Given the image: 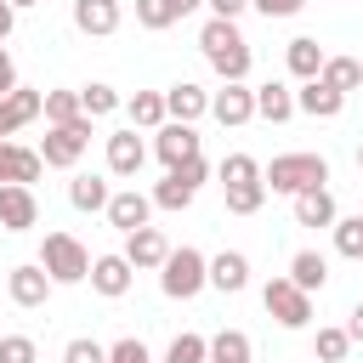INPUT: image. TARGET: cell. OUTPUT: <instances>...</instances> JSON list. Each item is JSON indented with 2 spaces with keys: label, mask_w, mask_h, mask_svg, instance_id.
I'll return each mask as SVG.
<instances>
[{
  "label": "cell",
  "mask_w": 363,
  "mask_h": 363,
  "mask_svg": "<svg viewBox=\"0 0 363 363\" xmlns=\"http://www.w3.org/2000/svg\"><path fill=\"white\" fill-rule=\"evenodd\" d=\"M45 113V91H28V85H17L11 96H0V125H6V136H17L23 125H34Z\"/></svg>",
  "instance_id": "obj_18"
},
{
  "label": "cell",
  "mask_w": 363,
  "mask_h": 363,
  "mask_svg": "<svg viewBox=\"0 0 363 363\" xmlns=\"http://www.w3.org/2000/svg\"><path fill=\"white\" fill-rule=\"evenodd\" d=\"M261 306H267V318H272L278 329H306V323H312V295H306L289 272L261 284Z\"/></svg>",
  "instance_id": "obj_6"
},
{
  "label": "cell",
  "mask_w": 363,
  "mask_h": 363,
  "mask_svg": "<svg viewBox=\"0 0 363 363\" xmlns=\"http://www.w3.org/2000/svg\"><path fill=\"white\" fill-rule=\"evenodd\" d=\"M159 289H164L170 301H193L199 289H210V255H204V250H193V244L170 250V255H164V267H159Z\"/></svg>",
  "instance_id": "obj_4"
},
{
  "label": "cell",
  "mask_w": 363,
  "mask_h": 363,
  "mask_svg": "<svg viewBox=\"0 0 363 363\" xmlns=\"http://www.w3.org/2000/svg\"><path fill=\"white\" fill-rule=\"evenodd\" d=\"M204 6H210V17H233V23L250 11V0H204Z\"/></svg>",
  "instance_id": "obj_41"
},
{
  "label": "cell",
  "mask_w": 363,
  "mask_h": 363,
  "mask_svg": "<svg viewBox=\"0 0 363 363\" xmlns=\"http://www.w3.org/2000/svg\"><path fill=\"white\" fill-rule=\"evenodd\" d=\"M51 272L40 267V261H28V267H11L6 272V295H11V306H23V312H34V306H45L51 301Z\"/></svg>",
  "instance_id": "obj_8"
},
{
  "label": "cell",
  "mask_w": 363,
  "mask_h": 363,
  "mask_svg": "<svg viewBox=\"0 0 363 363\" xmlns=\"http://www.w3.org/2000/svg\"><path fill=\"white\" fill-rule=\"evenodd\" d=\"M164 363H210V340L204 335H176L164 346Z\"/></svg>",
  "instance_id": "obj_34"
},
{
  "label": "cell",
  "mask_w": 363,
  "mask_h": 363,
  "mask_svg": "<svg viewBox=\"0 0 363 363\" xmlns=\"http://www.w3.org/2000/svg\"><path fill=\"white\" fill-rule=\"evenodd\" d=\"M210 363H255V346L244 329H221L210 335Z\"/></svg>",
  "instance_id": "obj_28"
},
{
  "label": "cell",
  "mask_w": 363,
  "mask_h": 363,
  "mask_svg": "<svg viewBox=\"0 0 363 363\" xmlns=\"http://www.w3.org/2000/svg\"><path fill=\"white\" fill-rule=\"evenodd\" d=\"M62 363H108V346L91 340V335H74V340L62 346Z\"/></svg>",
  "instance_id": "obj_37"
},
{
  "label": "cell",
  "mask_w": 363,
  "mask_h": 363,
  "mask_svg": "<svg viewBox=\"0 0 363 363\" xmlns=\"http://www.w3.org/2000/svg\"><path fill=\"white\" fill-rule=\"evenodd\" d=\"M11 28H17V6H11V0H0V40H6Z\"/></svg>",
  "instance_id": "obj_43"
},
{
  "label": "cell",
  "mask_w": 363,
  "mask_h": 363,
  "mask_svg": "<svg viewBox=\"0 0 363 363\" xmlns=\"http://www.w3.org/2000/svg\"><path fill=\"white\" fill-rule=\"evenodd\" d=\"M40 170H45L40 147H17V142H0V182H23V187H34V182H40Z\"/></svg>",
  "instance_id": "obj_21"
},
{
  "label": "cell",
  "mask_w": 363,
  "mask_h": 363,
  "mask_svg": "<svg viewBox=\"0 0 363 363\" xmlns=\"http://www.w3.org/2000/svg\"><path fill=\"white\" fill-rule=\"evenodd\" d=\"M40 221V199H34V187H23V182H0V227L6 233H28Z\"/></svg>",
  "instance_id": "obj_11"
},
{
  "label": "cell",
  "mask_w": 363,
  "mask_h": 363,
  "mask_svg": "<svg viewBox=\"0 0 363 363\" xmlns=\"http://www.w3.org/2000/svg\"><path fill=\"white\" fill-rule=\"evenodd\" d=\"M340 221V210H335V193L329 187H306V193H295V227H335Z\"/></svg>",
  "instance_id": "obj_19"
},
{
  "label": "cell",
  "mask_w": 363,
  "mask_h": 363,
  "mask_svg": "<svg viewBox=\"0 0 363 363\" xmlns=\"http://www.w3.org/2000/svg\"><path fill=\"white\" fill-rule=\"evenodd\" d=\"M210 119H221V125H250V119H255V85L221 79V91H210Z\"/></svg>",
  "instance_id": "obj_9"
},
{
  "label": "cell",
  "mask_w": 363,
  "mask_h": 363,
  "mask_svg": "<svg viewBox=\"0 0 363 363\" xmlns=\"http://www.w3.org/2000/svg\"><path fill=\"white\" fill-rule=\"evenodd\" d=\"M85 147H91V113H79V119H68V125H51V130L40 136V159H45L51 170H74Z\"/></svg>",
  "instance_id": "obj_7"
},
{
  "label": "cell",
  "mask_w": 363,
  "mask_h": 363,
  "mask_svg": "<svg viewBox=\"0 0 363 363\" xmlns=\"http://www.w3.org/2000/svg\"><path fill=\"white\" fill-rule=\"evenodd\" d=\"M323 57H329V51H323L312 34H295V40L284 45V68H289L295 79H318V74H323Z\"/></svg>",
  "instance_id": "obj_23"
},
{
  "label": "cell",
  "mask_w": 363,
  "mask_h": 363,
  "mask_svg": "<svg viewBox=\"0 0 363 363\" xmlns=\"http://www.w3.org/2000/svg\"><path fill=\"white\" fill-rule=\"evenodd\" d=\"M164 255H170V238H164L159 227H136V233H125V261H130L136 272L164 267Z\"/></svg>",
  "instance_id": "obj_16"
},
{
  "label": "cell",
  "mask_w": 363,
  "mask_h": 363,
  "mask_svg": "<svg viewBox=\"0 0 363 363\" xmlns=\"http://www.w3.org/2000/svg\"><path fill=\"white\" fill-rule=\"evenodd\" d=\"M216 176H221V193H227V210L233 216H255L267 204V176H261V164L250 153H227Z\"/></svg>",
  "instance_id": "obj_2"
},
{
  "label": "cell",
  "mask_w": 363,
  "mask_h": 363,
  "mask_svg": "<svg viewBox=\"0 0 363 363\" xmlns=\"http://www.w3.org/2000/svg\"><path fill=\"white\" fill-rule=\"evenodd\" d=\"M79 108L91 113V119H102V113H113V108H125V96L108 85V79H91V85H79Z\"/></svg>",
  "instance_id": "obj_32"
},
{
  "label": "cell",
  "mask_w": 363,
  "mask_h": 363,
  "mask_svg": "<svg viewBox=\"0 0 363 363\" xmlns=\"http://www.w3.org/2000/svg\"><path fill=\"white\" fill-rule=\"evenodd\" d=\"M153 153H159V164H164V170H176V164L199 159V130H193L187 119H164V125H159V136H153Z\"/></svg>",
  "instance_id": "obj_10"
},
{
  "label": "cell",
  "mask_w": 363,
  "mask_h": 363,
  "mask_svg": "<svg viewBox=\"0 0 363 363\" xmlns=\"http://www.w3.org/2000/svg\"><path fill=\"white\" fill-rule=\"evenodd\" d=\"M340 108H346V91H335L329 79H301L295 113H306V119H340Z\"/></svg>",
  "instance_id": "obj_13"
},
{
  "label": "cell",
  "mask_w": 363,
  "mask_h": 363,
  "mask_svg": "<svg viewBox=\"0 0 363 363\" xmlns=\"http://www.w3.org/2000/svg\"><path fill=\"white\" fill-rule=\"evenodd\" d=\"M0 142H6V125H0Z\"/></svg>",
  "instance_id": "obj_48"
},
{
  "label": "cell",
  "mask_w": 363,
  "mask_h": 363,
  "mask_svg": "<svg viewBox=\"0 0 363 363\" xmlns=\"http://www.w3.org/2000/svg\"><path fill=\"white\" fill-rule=\"evenodd\" d=\"M318 79H329L335 91L352 96V91H363V62H357V57H323V74H318Z\"/></svg>",
  "instance_id": "obj_29"
},
{
  "label": "cell",
  "mask_w": 363,
  "mask_h": 363,
  "mask_svg": "<svg viewBox=\"0 0 363 363\" xmlns=\"http://www.w3.org/2000/svg\"><path fill=\"white\" fill-rule=\"evenodd\" d=\"M119 233H136V227H147V216H153V193H142V187H119L113 199H108V210H102Z\"/></svg>",
  "instance_id": "obj_14"
},
{
  "label": "cell",
  "mask_w": 363,
  "mask_h": 363,
  "mask_svg": "<svg viewBox=\"0 0 363 363\" xmlns=\"http://www.w3.org/2000/svg\"><path fill=\"white\" fill-rule=\"evenodd\" d=\"M357 170H363V142H357Z\"/></svg>",
  "instance_id": "obj_47"
},
{
  "label": "cell",
  "mask_w": 363,
  "mask_h": 363,
  "mask_svg": "<svg viewBox=\"0 0 363 363\" xmlns=\"http://www.w3.org/2000/svg\"><path fill=\"white\" fill-rule=\"evenodd\" d=\"M346 335H352V340H363V301L352 306V318H346Z\"/></svg>",
  "instance_id": "obj_44"
},
{
  "label": "cell",
  "mask_w": 363,
  "mask_h": 363,
  "mask_svg": "<svg viewBox=\"0 0 363 363\" xmlns=\"http://www.w3.org/2000/svg\"><path fill=\"white\" fill-rule=\"evenodd\" d=\"M142 164H147V142L136 136V125L113 130L108 136V176H136Z\"/></svg>",
  "instance_id": "obj_15"
},
{
  "label": "cell",
  "mask_w": 363,
  "mask_h": 363,
  "mask_svg": "<svg viewBox=\"0 0 363 363\" xmlns=\"http://www.w3.org/2000/svg\"><path fill=\"white\" fill-rule=\"evenodd\" d=\"M125 113H130V125H136V130H159V125L170 119L164 91H136V96H125Z\"/></svg>",
  "instance_id": "obj_26"
},
{
  "label": "cell",
  "mask_w": 363,
  "mask_h": 363,
  "mask_svg": "<svg viewBox=\"0 0 363 363\" xmlns=\"http://www.w3.org/2000/svg\"><path fill=\"white\" fill-rule=\"evenodd\" d=\"M210 289H221V295L250 289V255H244V250H221V255H210Z\"/></svg>",
  "instance_id": "obj_20"
},
{
  "label": "cell",
  "mask_w": 363,
  "mask_h": 363,
  "mask_svg": "<svg viewBox=\"0 0 363 363\" xmlns=\"http://www.w3.org/2000/svg\"><path fill=\"white\" fill-rule=\"evenodd\" d=\"M250 6H255L261 17H295V11L306 6V0H250Z\"/></svg>",
  "instance_id": "obj_40"
},
{
  "label": "cell",
  "mask_w": 363,
  "mask_h": 363,
  "mask_svg": "<svg viewBox=\"0 0 363 363\" xmlns=\"http://www.w3.org/2000/svg\"><path fill=\"white\" fill-rule=\"evenodd\" d=\"M199 51H204V62H210L221 79H250L255 51H250V40L238 34L233 17H204V28H199Z\"/></svg>",
  "instance_id": "obj_1"
},
{
  "label": "cell",
  "mask_w": 363,
  "mask_h": 363,
  "mask_svg": "<svg viewBox=\"0 0 363 363\" xmlns=\"http://www.w3.org/2000/svg\"><path fill=\"white\" fill-rule=\"evenodd\" d=\"M136 23L147 34H164L170 23H182V11H176V0H136Z\"/></svg>",
  "instance_id": "obj_33"
},
{
  "label": "cell",
  "mask_w": 363,
  "mask_h": 363,
  "mask_svg": "<svg viewBox=\"0 0 363 363\" xmlns=\"http://www.w3.org/2000/svg\"><path fill=\"white\" fill-rule=\"evenodd\" d=\"M85 108H79V91H45V119L51 125H68V119H79Z\"/></svg>",
  "instance_id": "obj_36"
},
{
  "label": "cell",
  "mask_w": 363,
  "mask_h": 363,
  "mask_svg": "<svg viewBox=\"0 0 363 363\" xmlns=\"http://www.w3.org/2000/svg\"><path fill=\"white\" fill-rule=\"evenodd\" d=\"M346 352H352L346 323H329V329H318V335H312V357H318V363H346Z\"/></svg>",
  "instance_id": "obj_31"
},
{
  "label": "cell",
  "mask_w": 363,
  "mask_h": 363,
  "mask_svg": "<svg viewBox=\"0 0 363 363\" xmlns=\"http://www.w3.org/2000/svg\"><path fill=\"white\" fill-rule=\"evenodd\" d=\"M261 176H267V193L295 199V193H306V187H323V182H329V159H323V153H278Z\"/></svg>",
  "instance_id": "obj_3"
},
{
  "label": "cell",
  "mask_w": 363,
  "mask_h": 363,
  "mask_svg": "<svg viewBox=\"0 0 363 363\" xmlns=\"http://www.w3.org/2000/svg\"><path fill=\"white\" fill-rule=\"evenodd\" d=\"M108 199H113L108 176H74V182H68V204H74V210H85V216L108 210Z\"/></svg>",
  "instance_id": "obj_27"
},
{
  "label": "cell",
  "mask_w": 363,
  "mask_h": 363,
  "mask_svg": "<svg viewBox=\"0 0 363 363\" xmlns=\"http://www.w3.org/2000/svg\"><path fill=\"white\" fill-rule=\"evenodd\" d=\"M193 193H199V187H193L187 176L164 170V182L153 187V210H187V204H193Z\"/></svg>",
  "instance_id": "obj_30"
},
{
  "label": "cell",
  "mask_w": 363,
  "mask_h": 363,
  "mask_svg": "<svg viewBox=\"0 0 363 363\" xmlns=\"http://www.w3.org/2000/svg\"><path fill=\"white\" fill-rule=\"evenodd\" d=\"M40 267L51 272V284H85L91 278V250L74 233H45L40 238Z\"/></svg>",
  "instance_id": "obj_5"
},
{
  "label": "cell",
  "mask_w": 363,
  "mask_h": 363,
  "mask_svg": "<svg viewBox=\"0 0 363 363\" xmlns=\"http://www.w3.org/2000/svg\"><path fill=\"white\" fill-rule=\"evenodd\" d=\"M199 6H204V0H176V11H182V17H187V11H199Z\"/></svg>",
  "instance_id": "obj_45"
},
{
  "label": "cell",
  "mask_w": 363,
  "mask_h": 363,
  "mask_svg": "<svg viewBox=\"0 0 363 363\" xmlns=\"http://www.w3.org/2000/svg\"><path fill=\"white\" fill-rule=\"evenodd\" d=\"M17 91V62H11V51L0 45V96H11Z\"/></svg>",
  "instance_id": "obj_42"
},
{
  "label": "cell",
  "mask_w": 363,
  "mask_h": 363,
  "mask_svg": "<svg viewBox=\"0 0 363 363\" xmlns=\"http://www.w3.org/2000/svg\"><path fill=\"white\" fill-rule=\"evenodd\" d=\"M130 278H136V267L125 261V250H113V255H91V289H96L102 301H119V295L130 289Z\"/></svg>",
  "instance_id": "obj_12"
},
{
  "label": "cell",
  "mask_w": 363,
  "mask_h": 363,
  "mask_svg": "<svg viewBox=\"0 0 363 363\" xmlns=\"http://www.w3.org/2000/svg\"><path fill=\"white\" fill-rule=\"evenodd\" d=\"M164 108H170V119L199 125V119L210 113V91H204V85H193V79H176V85L164 91Z\"/></svg>",
  "instance_id": "obj_22"
},
{
  "label": "cell",
  "mask_w": 363,
  "mask_h": 363,
  "mask_svg": "<svg viewBox=\"0 0 363 363\" xmlns=\"http://www.w3.org/2000/svg\"><path fill=\"white\" fill-rule=\"evenodd\" d=\"M11 6H17V11H28V6H40V0H11Z\"/></svg>",
  "instance_id": "obj_46"
},
{
  "label": "cell",
  "mask_w": 363,
  "mask_h": 363,
  "mask_svg": "<svg viewBox=\"0 0 363 363\" xmlns=\"http://www.w3.org/2000/svg\"><path fill=\"white\" fill-rule=\"evenodd\" d=\"M255 119H267V125H284V119H295V91H289L284 79H267V85H255Z\"/></svg>",
  "instance_id": "obj_24"
},
{
  "label": "cell",
  "mask_w": 363,
  "mask_h": 363,
  "mask_svg": "<svg viewBox=\"0 0 363 363\" xmlns=\"http://www.w3.org/2000/svg\"><path fill=\"white\" fill-rule=\"evenodd\" d=\"M108 363H153V352H147L136 335H125V340H113V346H108Z\"/></svg>",
  "instance_id": "obj_39"
},
{
  "label": "cell",
  "mask_w": 363,
  "mask_h": 363,
  "mask_svg": "<svg viewBox=\"0 0 363 363\" xmlns=\"http://www.w3.org/2000/svg\"><path fill=\"white\" fill-rule=\"evenodd\" d=\"M119 23H125L119 0H74V28H79V34L108 40V34H119Z\"/></svg>",
  "instance_id": "obj_17"
},
{
  "label": "cell",
  "mask_w": 363,
  "mask_h": 363,
  "mask_svg": "<svg viewBox=\"0 0 363 363\" xmlns=\"http://www.w3.org/2000/svg\"><path fill=\"white\" fill-rule=\"evenodd\" d=\"M289 278H295L306 295H318V289L329 284V255H323V250H295V255H289Z\"/></svg>",
  "instance_id": "obj_25"
},
{
  "label": "cell",
  "mask_w": 363,
  "mask_h": 363,
  "mask_svg": "<svg viewBox=\"0 0 363 363\" xmlns=\"http://www.w3.org/2000/svg\"><path fill=\"white\" fill-rule=\"evenodd\" d=\"M0 363H40V346L28 335H0Z\"/></svg>",
  "instance_id": "obj_38"
},
{
  "label": "cell",
  "mask_w": 363,
  "mask_h": 363,
  "mask_svg": "<svg viewBox=\"0 0 363 363\" xmlns=\"http://www.w3.org/2000/svg\"><path fill=\"white\" fill-rule=\"evenodd\" d=\"M335 255H346V261H363V216H346V221H335Z\"/></svg>",
  "instance_id": "obj_35"
}]
</instances>
